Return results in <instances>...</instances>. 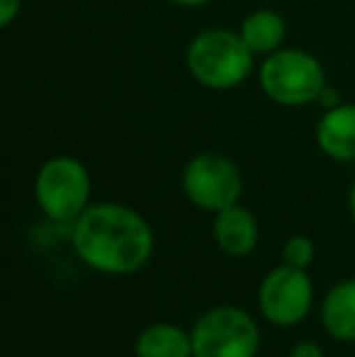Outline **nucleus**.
Returning <instances> with one entry per match:
<instances>
[{
	"instance_id": "a211bd4d",
	"label": "nucleus",
	"mask_w": 355,
	"mask_h": 357,
	"mask_svg": "<svg viewBox=\"0 0 355 357\" xmlns=\"http://www.w3.org/2000/svg\"><path fill=\"white\" fill-rule=\"evenodd\" d=\"M348 212H351V219L355 224V183L351 185V192H348Z\"/></svg>"
},
{
	"instance_id": "f8f14e48",
	"label": "nucleus",
	"mask_w": 355,
	"mask_h": 357,
	"mask_svg": "<svg viewBox=\"0 0 355 357\" xmlns=\"http://www.w3.org/2000/svg\"><path fill=\"white\" fill-rule=\"evenodd\" d=\"M134 355L137 357H195L190 331L180 328L168 321L149 324L139 331L134 340Z\"/></svg>"
},
{
	"instance_id": "20e7f679",
	"label": "nucleus",
	"mask_w": 355,
	"mask_h": 357,
	"mask_svg": "<svg viewBox=\"0 0 355 357\" xmlns=\"http://www.w3.org/2000/svg\"><path fill=\"white\" fill-rule=\"evenodd\" d=\"M93 180L73 155H52L34 175V199L49 221L73 224L90 207Z\"/></svg>"
},
{
	"instance_id": "39448f33",
	"label": "nucleus",
	"mask_w": 355,
	"mask_h": 357,
	"mask_svg": "<svg viewBox=\"0 0 355 357\" xmlns=\"http://www.w3.org/2000/svg\"><path fill=\"white\" fill-rule=\"evenodd\" d=\"M195 357H258L261 328L246 309L214 306L190 328Z\"/></svg>"
},
{
	"instance_id": "423d86ee",
	"label": "nucleus",
	"mask_w": 355,
	"mask_h": 357,
	"mask_svg": "<svg viewBox=\"0 0 355 357\" xmlns=\"http://www.w3.org/2000/svg\"><path fill=\"white\" fill-rule=\"evenodd\" d=\"M183 192L192 207L217 214L241 199V170L222 153H197L183 168Z\"/></svg>"
},
{
	"instance_id": "9b49d317",
	"label": "nucleus",
	"mask_w": 355,
	"mask_h": 357,
	"mask_svg": "<svg viewBox=\"0 0 355 357\" xmlns=\"http://www.w3.org/2000/svg\"><path fill=\"white\" fill-rule=\"evenodd\" d=\"M239 34L246 42L256 56H268V54L282 49L285 39H287V22L280 13L270 8H258L243 17Z\"/></svg>"
},
{
	"instance_id": "ddd939ff",
	"label": "nucleus",
	"mask_w": 355,
	"mask_h": 357,
	"mask_svg": "<svg viewBox=\"0 0 355 357\" xmlns=\"http://www.w3.org/2000/svg\"><path fill=\"white\" fill-rule=\"evenodd\" d=\"M314 255H317V248H314V241L304 234L289 236L282 245V263L292 265V268H302L309 270V265L314 263Z\"/></svg>"
},
{
	"instance_id": "0eeeda50",
	"label": "nucleus",
	"mask_w": 355,
	"mask_h": 357,
	"mask_svg": "<svg viewBox=\"0 0 355 357\" xmlns=\"http://www.w3.org/2000/svg\"><path fill=\"white\" fill-rule=\"evenodd\" d=\"M314 306V282L307 270L292 265H278L258 287V309L268 324L278 328L299 326Z\"/></svg>"
},
{
	"instance_id": "2eb2a0df",
	"label": "nucleus",
	"mask_w": 355,
	"mask_h": 357,
	"mask_svg": "<svg viewBox=\"0 0 355 357\" xmlns=\"http://www.w3.org/2000/svg\"><path fill=\"white\" fill-rule=\"evenodd\" d=\"M287 357H324V350L314 340H299L297 345H292Z\"/></svg>"
},
{
	"instance_id": "1a4fd4ad",
	"label": "nucleus",
	"mask_w": 355,
	"mask_h": 357,
	"mask_svg": "<svg viewBox=\"0 0 355 357\" xmlns=\"http://www.w3.org/2000/svg\"><path fill=\"white\" fill-rule=\"evenodd\" d=\"M317 144L322 153L338 163L355 160V105L341 102L331 109H324L317 122Z\"/></svg>"
},
{
	"instance_id": "9d476101",
	"label": "nucleus",
	"mask_w": 355,
	"mask_h": 357,
	"mask_svg": "<svg viewBox=\"0 0 355 357\" xmlns=\"http://www.w3.org/2000/svg\"><path fill=\"white\" fill-rule=\"evenodd\" d=\"M322 326L338 343H355V278L341 280L322 301Z\"/></svg>"
},
{
	"instance_id": "f3484780",
	"label": "nucleus",
	"mask_w": 355,
	"mask_h": 357,
	"mask_svg": "<svg viewBox=\"0 0 355 357\" xmlns=\"http://www.w3.org/2000/svg\"><path fill=\"white\" fill-rule=\"evenodd\" d=\"M168 3H173L176 8L195 10V8H204V5H209L212 0H168Z\"/></svg>"
},
{
	"instance_id": "f257e3e1",
	"label": "nucleus",
	"mask_w": 355,
	"mask_h": 357,
	"mask_svg": "<svg viewBox=\"0 0 355 357\" xmlns=\"http://www.w3.org/2000/svg\"><path fill=\"white\" fill-rule=\"evenodd\" d=\"M71 245L86 268L124 278L146 268L156 236L137 209L122 202H95L71 224Z\"/></svg>"
},
{
	"instance_id": "dca6fc26",
	"label": "nucleus",
	"mask_w": 355,
	"mask_h": 357,
	"mask_svg": "<svg viewBox=\"0 0 355 357\" xmlns=\"http://www.w3.org/2000/svg\"><path fill=\"white\" fill-rule=\"evenodd\" d=\"M317 102H322V107L324 109H331V107H336V105H341V93H338L336 88H324L322 90V95H319V100Z\"/></svg>"
},
{
	"instance_id": "4468645a",
	"label": "nucleus",
	"mask_w": 355,
	"mask_h": 357,
	"mask_svg": "<svg viewBox=\"0 0 355 357\" xmlns=\"http://www.w3.org/2000/svg\"><path fill=\"white\" fill-rule=\"evenodd\" d=\"M22 10V0H0V24L10 27Z\"/></svg>"
},
{
	"instance_id": "f03ea898",
	"label": "nucleus",
	"mask_w": 355,
	"mask_h": 357,
	"mask_svg": "<svg viewBox=\"0 0 355 357\" xmlns=\"http://www.w3.org/2000/svg\"><path fill=\"white\" fill-rule=\"evenodd\" d=\"M256 54L239 32L212 27L195 34L185 49L188 73L207 90H234L248 80Z\"/></svg>"
},
{
	"instance_id": "6e6552de",
	"label": "nucleus",
	"mask_w": 355,
	"mask_h": 357,
	"mask_svg": "<svg viewBox=\"0 0 355 357\" xmlns=\"http://www.w3.org/2000/svg\"><path fill=\"white\" fill-rule=\"evenodd\" d=\"M212 236L217 248L229 258H246L258 248L261 241V226L251 209L234 204L214 214Z\"/></svg>"
},
{
	"instance_id": "7ed1b4c3",
	"label": "nucleus",
	"mask_w": 355,
	"mask_h": 357,
	"mask_svg": "<svg viewBox=\"0 0 355 357\" xmlns=\"http://www.w3.org/2000/svg\"><path fill=\"white\" fill-rule=\"evenodd\" d=\"M258 83L268 100L282 107H307L326 88V71L314 54L304 49H278L263 59Z\"/></svg>"
}]
</instances>
